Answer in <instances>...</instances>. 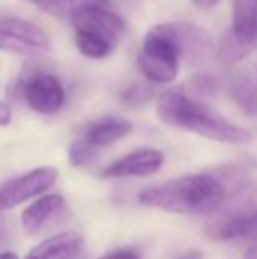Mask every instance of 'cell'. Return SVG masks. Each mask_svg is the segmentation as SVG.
I'll return each mask as SVG.
<instances>
[{
    "instance_id": "obj_11",
    "label": "cell",
    "mask_w": 257,
    "mask_h": 259,
    "mask_svg": "<svg viewBox=\"0 0 257 259\" xmlns=\"http://www.w3.org/2000/svg\"><path fill=\"white\" fill-rule=\"evenodd\" d=\"M83 247V238L74 231L53 235L35 245L25 259H74Z\"/></svg>"
},
{
    "instance_id": "obj_27",
    "label": "cell",
    "mask_w": 257,
    "mask_h": 259,
    "mask_svg": "<svg viewBox=\"0 0 257 259\" xmlns=\"http://www.w3.org/2000/svg\"><path fill=\"white\" fill-rule=\"evenodd\" d=\"M243 259H257V240L254 242V245L248 247V250L245 252Z\"/></svg>"
},
{
    "instance_id": "obj_1",
    "label": "cell",
    "mask_w": 257,
    "mask_h": 259,
    "mask_svg": "<svg viewBox=\"0 0 257 259\" xmlns=\"http://www.w3.org/2000/svg\"><path fill=\"white\" fill-rule=\"evenodd\" d=\"M226 198V184L208 173L180 177L143 189L137 194V201L143 206L180 215L215 213L224 205Z\"/></svg>"
},
{
    "instance_id": "obj_29",
    "label": "cell",
    "mask_w": 257,
    "mask_h": 259,
    "mask_svg": "<svg viewBox=\"0 0 257 259\" xmlns=\"http://www.w3.org/2000/svg\"><path fill=\"white\" fill-rule=\"evenodd\" d=\"M0 259H18L13 252H0Z\"/></svg>"
},
{
    "instance_id": "obj_26",
    "label": "cell",
    "mask_w": 257,
    "mask_h": 259,
    "mask_svg": "<svg viewBox=\"0 0 257 259\" xmlns=\"http://www.w3.org/2000/svg\"><path fill=\"white\" fill-rule=\"evenodd\" d=\"M220 0H192V4L197 9H201V11H210V9H213V7L219 4Z\"/></svg>"
},
{
    "instance_id": "obj_13",
    "label": "cell",
    "mask_w": 257,
    "mask_h": 259,
    "mask_svg": "<svg viewBox=\"0 0 257 259\" xmlns=\"http://www.w3.org/2000/svg\"><path fill=\"white\" fill-rule=\"evenodd\" d=\"M231 34L243 45L254 48L257 42V0H234Z\"/></svg>"
},
{
    "instance_id": "obj_25",
    "label": "cell",
    "mask_w": 257,
    "mask_h": 259,
    "mask_svg": "<svg viewBox=\"0 0 257 259\" xmlns=\"http://www.w3.org/2000/svg\"><path fill=\"white\" fill-rule=\"evenodd\" d=\"M9 242V224H7L6 217L0 215V247L6 245Z\"/></svg>"
},
{
    "instance_id": "obj_3",
    "label": "cell",
    "mask_w": 257,
    "mask_h": 259,
    "mask_svg": "<svg viewBox=\"0 0 257 259\" xmlns=\"http://www.w3.org/2000/svg\"><path fill=\"white\" fill-rule=\"evenodd\" d=\"M79 53L92 60L108 58L120 46L127 25L111 7H76L69 14Z\"/></svg>"
},
{
    "instance_id": "obj_2",
    "label": "cell",
    "mask_w": 257,
    "mask_h": 259,
    "mask_svg": "<svg viewBox=\"0 0 257 259\" xmlns=\"http://www.w3.org/2000/svg\"><path fill=\"white\" fill-rule=\"evenodd\" d=\"M157 116L166 125L219 143L241 145L250 140V133L247 129L227 120L222 113L206 103L187 97L180 87L161 94L157 101Z\"/></svg>"
},
{
    "instance_id": "obj_9",
    "label": "cell",
    "mask_w": 257,
    "mask_h": 259,
    "mask_svg": "<svg viewBox=\"0 0 257 259\" xmlns=\"http://www.w3.org/2000/svg\"><path fill=\"white\" fill-rule=\"evenodd\" d=\"M65 211V199L60 194H48L28 205L21 213V226L28 235H39L60 221Z\"/></svg>"
},
{
    "instance_id": "obj_22",
    "label": "cell",
    "mask_w": 257,
    "mask_h": 259,
    "mask_svg": "<svg viewBox=\"0 0 257 259\" xmlns=\"http://www.w3.org/2000/svg\"><path fill=\"white\" fill-rule=\"evenodd\" d=\"M99 259H141V257L136 250L124 249V250H117V252H111V254H108V256H102Z\"/></svg>"
},
{
    "instance_id": "obj_6",
    "label": "cell",
    "mask_w": 257,
    "mask_h": 259,
    "mask_svg": "<svg viewBox=\"0 0 257 259\" xmlns=\"http://www.w3.org/2000/svg\"><path fill=\"white\" fill-rule=\"evenodd\" d=\"M20 94L28 108L41 115H55L65 104L62 81L49 71H35L21 79Z\"/></svg>"
},
{
    "instance_id": "obj_17",
    "label": "cell",
    "mask_w": 257,
    "mask_h": 259,
    "mask_svg": "<svg viewBox=\"0 0 257 259\" xmlns=\"http://www.w3.org/2000/svg\"><path fill=\"white\" fill-rule=\"evenodd\" d=\"M252 52L250 46L243 45L240 42L231 30H227L226 34L220 37L219 46H217V55H219L220 62L226 65H234V64H240L241 60L248 57V53Z\"/></svg>"
},
{
    "instance_id": "obj_5",
    "label": "cell",
    "mask_w": 257,
    "mask_h": 259,
    "mask_svg": "<svg viewBox=\"0 0 257 259\" xmlns=\"http://www.w3.org/2000/svg\"><path fill=\"white\" fill-rule=\"evenodd\" d=\"M52 50V39L39 25L23 18L0 20V52L16 55H42Z\"/></svg>"
},
{
    "instance_id": "obj_10",
    "label": "cell",
    "mask_w": 257,
    "mask_h": 259,
    "mask_svg": "<svg viewBox=\"0 0 257 259\" xmlns=\"http://www.w3.org/2000/svg\"><path fill=\"white\" fill-rule=\"evenodd\" d=\"M173 37L178 46L180 57L190 62L204 60L213 50L212 37L206 30L194 23H171Z\"/></svg>"
},
{
    "instance_id": "obj_8",
    "label": "cell",
    "mask_w": 257,
    "mask_h": 259,
    "mask_svg": "<svg viewBox=\"0 0 257 259\" xmlns=\"http://www.w3.org/2000/svg\"><path fill=\"white\" fill-rule=\"evenodd\" d=\"M164 166V154L157 148H137L120 159L110 162L102 169V178H130L148 177Z\"/></svg>"
},
{
    "instance_id": "obj_18",
    "label": "cell",
    "mask_w": 257,
    "mask_h": 259,
    "mask_svg": "<svg viewBox=\"0 0 257 259\" xmlns=\"http://www.w3.org/2000/svg\"><path fill=\"white\" fill-rule=\"evenodd\" d=\"M99 155V150L88 143L85 138H78L69 147V162L72 167H85L92 164Z\"/></svg>"
},
{
    "instance_id": "obj_4",
    "label": "cell",
    "mask_w": 257,
    "mask_h": 259,
    "mask_svg": "<svg viewBox=\"0 0 257 259\" xmlns=\"http://www.w3.org/2000/svg\"><path fill=\"white\" fill-rule=\"evenodd\" d=\"M180 52L173 37L171 23H159L146 32L137 55V67L146 81L169 85L178 76Z\"/></svg>"
},
{
    "instance_id": "obj_12",
    "label": "cell",
    "mask_w": 257,
    "mask_h": 259,
    "mask_svg": "<svg viewBox=\"0 0 257 259\" xmlns=\"http://www.w3.org/2000/svg\"><path fill=\"white\" fill-rule=\"evenodd\" d=\"M132 129L134 125L129 120L118 118V116H104V118L90 123L81 138H85L92 147L99 150V148L110 147L122 138L129 136Z\"/></svg>"
},
{
    "instance_id": "obj_7",
    "label": "cell",
    "mask_w": 257,
    "mask_h": 259,
    "mask_svg": "<svg viewBox=\"0 0 257 259\" xmlns=\"http://www.w3.org/2000/svg\"><path fill=\"white\" fill-rule=\"evenodd\" d=\"M57 178H59V171L55 167L42 166L0 184V211L41 196L42 192L55 185Z\"/></svg>"
},
{
    "instance_id": "obj_28",
    "label": "cell",
    "mask_w": 257,
    "mask_h": 259,
    "mask_svg": "<svg viewBox=\"0 0 257 259\" xmlns=\"http://www.w3.org/2000/svg\"><path fill=\"white\" fill-rule=\"evenodd\" d=\"M178 259H201V254H199V252H190V254H187V256H182Z\"/></svg>"
},
{
    "instance_id": "obj_21",
    "label": "cell",
    "mask_w": 257,
    "mask_h": 259,
    "mask_svg": "<svg viewBox=\"0 0 257 259\" xmlns=\"http://www.w3.org/2000/svg\"><path fill=\"white\" fill-rule=\"evenodd\" d=\"M42 13L55 18H67L72 11V0H30Z\"/></svg>"
},
{
    "instance_id": "obj_14",
    "label": "cell",
    "mask_w": 257,
    "mask_h": 259,
    "mask_svg": "<svg viewBox=\"0 0 257 259\" xmlns=\"http://www.w3.org/2000/svg\"><path fill=\"white\" fill-rule=\"evenodd\" d=\"M257 211V182H247L238 185L231 196H227L220 206V215H236Z\"/></svg>"
},
{
    "instance_id": "obj_24",
    "label": "cell",
    "mask_w": 257,
    "mask_h": 259,
    "mask_svg": "<svg viewBox=\"0 0 257 259\" xmlns=\"http://www.w3.org/2000/svg\"><path fill=\"white\" fill-rule=\"evenodd\" d=\"M11 120H13V111H11V108L6 103L0 101V127L9 125Z\"/></svg>"
},
{
    "instance_id": "obj_23",
    "label": "cell",
    "mask_w": 257,
    "mask_h": 259,
    "mask_svg": "<svg viewBox=\"0 0 257 259\" xmlns=\"http://www.w3.org/2000/svg\"><path fill=\"white\" fill-rule=\"evenodd\" d=\"M88 6L111 7V0H72V9H76V7H88Z\"/></svg>"
},
{
    "instance_id": "obj_15",
    "label": "cell",
    "mask_w": 257,
    "mask_h": 259,
    "mask_svg": "<svg viewBox=\"0 0 257 259\" xmlns=\"http://www.w3.org/2000/svg\"><path fill=\"white\" fill-rule=\"evenodd\" d=\"M229 94L240 109L248 116L257 115V83L247 76H234L229 81Z\"/></svg>"
},
{
    "instance_id": "obj_20",
    "label": "cell",
    "mask_w": 257,
    "mask_h": 259,
    "mask_svg": "<svg viewBox=\"0 0 257 259\" xmlns=\"http://www.w3.org/2000/svg\"><path fill=\"white\" fill-rule=\"evenodd\" d=\"M151 90L148 89L143 83H134V85L127 87V89L122 92L120 99L125 106H132V108H137V106H143L144 103L151 99Z\"/></svg>"
},
{
    "instance_id": "obj_16",
    "label": "cell",
    "mask_w": 257,
    "mask_h": 259,
    "mask_svg": "<svg viewBox=\"0 0 257 259\" xmlns=\"http://www.w3.org/2000/svg\"><path fill=\"white\" fill-rule=\"evenodd\" d=\"M180 89L187 97L204 103L206 97H213L219 94L220 79L213 74H208V72H197V74L190 76Z\"/></svg>"
},
{
    "instance_id": "obj_19",
    "label": "cell",
    "mask_w": 257,
    "mask_h": 259,
    "mask_svg": "<svg viewBox=\"0 0 257 259\" xmlns=\"http://www.w3.org/2000/svg\"><path fill=\"white\" fill-rule=\"evenodd\" d=\"M231 233L236 240H257V211L236 215L231 222Z\"/></svg>"
}]
</instances>
